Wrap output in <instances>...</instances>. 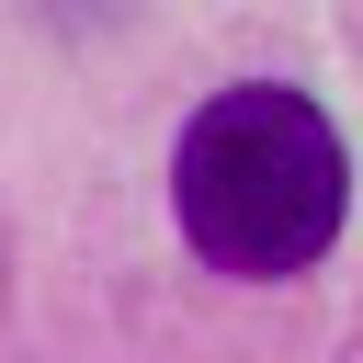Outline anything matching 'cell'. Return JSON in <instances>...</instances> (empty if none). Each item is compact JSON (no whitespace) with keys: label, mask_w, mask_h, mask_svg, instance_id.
<instances>
[{"label":"cell","mask_w":363,"mask_h":363,"mask_svg":"<svg viewBox=\"0 0 363 363\" xmlns=\"http://www.w3.org/2000/svg\"><path fill=\"white\" fill-rule=\"evenodd\" d=\"M340 204H352V159H340L329 113L284 79L216 91L170 147V216L204 250V272L284 284L340 238Z\"/></svg>","instance_id":"1"}]
</instances>
